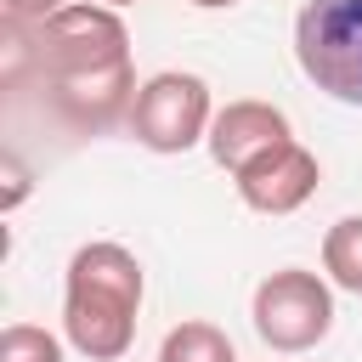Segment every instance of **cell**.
<instances>
[{"mask_svg": "<svg viewBox=\"0 0 362 362\" xmlns=\"http://www.w3.org/2000/svg\"><path fill=\"white\" fill-rule=\"evenodd\" d=\"M6 6V23H17V28H28V23H45V17H57L62 6H74V0H0Z\"/></svg>", "mask_w": 362, "mask_h": 362, "instance_id": "11", "label": "cell"}, {"mask_svg": "<svg viewBox=\"0 0 362 362\" xmlns=\"http://www.w3.org/2000/svg\"><path fill=\"white\" fill-rule=\"evenodd\" d=\"M34 62L51 107L74 130H107L136 102L130 34L113 6H62L45 23H28V45H11V68Z\"/></svg>", "mask_w": 362, "mask_h": 362, "instance_id": "1", "label": "cell"}, {"mask_svg": "<svg viewBox=\"0 0 362 362\" xmlns=\"http://www.w3.org/2000/svg\"><path fill=\"white\" fill-rule=\"evenodd\" d=\"M300 74L345 107H362V0H305L294 17Z\"/></svg>", "mask_w": 362, "mask_h": 362, "instance_id": "3", "label": "cell"}, {"mask_svg": "<svg viewBox=\"0 0 362 362\" xmlns=\"http://www.w3.org/2000/svg\"><path fill=\"white\" fill-rule=\"evenodd\" d=\"M322 272H328L334 288L362 294V215H345V221L328 226V238H322Z\"/></svg>", "mask_w": 362, "mask_h": 362, "instance_id": "8", "label": "cell"}, {"mask_svg": "<svg viewBox=\"0 0 362 362\" xmlns=\"http://www.w3.org/2000/svg\"><path fill=\"white\" fill-rule=\"evenodd\" d=\"M102 6H113V11H119V6H141V0H102Z\"/></svg>", "mask_w": 362, "mask_h": 362, "instance_id": "13", "label": "cell"}, {"mask_svg": "<svg viewBox=\"0 0 362 362\" xmlns=\"http://www.w3.org/2000/svg\"><path fill=\"white\" fill-rule=\"evenodd\" d=\"M277 141H288V113L272 107V102H255V96L226 102V107L215 113V124H209V153H215V164L232 170V175H238L243 164H255L260 153H272Z\"/></svg>", "mask_w": 362, "mask_h": 362, "instance_id": "7", "label": "cell"}, {"mask_svg": "<svg viewBox=\"0 0 362 362\" xmlns=\"http://www.w3.org/2000/svg\"><path fill=\"white\" fill-rule=\"evenodd\" d=\"M249 317L272 351H311L334 328V288L305 266H283L255 288Z\"/></svg>", "mask_w": 362, "mask_h": 362, "instance_id": "5", "label": "cell"}, {"mask_svg": "<svg viewBox=\"0 0 362 362\" xmlns=\"http://www.w3.org/2000/svg\"><path fill=\"white\" fill-rule=\"evenodd\" d=\"M141 294H147V277H141V260L124 243L74 249L68 283H62V334H68V345L90 362H119L136 339Z\"/></svg>", "mask_w": 362, "mask_h": 362, "instance_id": "2", "label": "cell"}, {"mask_svg": "<svg viewBox=\"0 0 362 362\" xmlns=\"http://www.w3.org/2000/svg\"><path fill=\"white\" fill-rule=\"evenodd\" d=\"M0 362H62V345H57V334H45L34 322H6Z\"/></svg>", "mask_w": 362, "mask_h": 362, "instance_id": "10", "label": "cell"}, {"mask_svg": "<svg viewBox=\"0 0 362 362\" xmlns=\"http://www.w3.org/2000/svg\"><path fill=\"white\" fill-rule=\"evenodd\" d=\"M192 6H204V11H221V6H238V0H192Z\"/></svg>", "mask_w": 362, "mask_h": 362, "instance_id": "12", "label": "cell"}, {"mask_svg": "<svg viewBox=\"0 0 362 362\" xmlns=\"http://www.w3.org/2000/svg\"><path fill=\"white\" fill-rule=\"evenodd\" d=\"M317 181H322L317 153L288 136V141H277L272 153H260L255 164L238 170V198L249 209H260V215H294L317 192Z\"/></svg>", "mask_w": 362, "mask_h": 362, "instance_id": "6", "label": "cell"}, {"mask_svg": "<svg viewBox=\"0 0 362 362\" xmlns=\"http://www.w3.org/2000/svg\"><path fill=\"white\" fill-rule=\"evenodd\" d=\"M158 362H238V351H232V339H226L215 322L192 317V322H175V328L164 334Z\"/></svg>", "mask_w": 362, "mask_h": 362, "instance_id": "9", "label": "cell"}, {"mask_svg": "<svg viewBox=\"0 0 362 362\" xmlns=\"http://www.w3.org/2000/svg\"><path fill=\"white\" fill-rule=\"evenodd\" d=\"M209 124H215V102H209V85L198 74H181V68H164L153 74L136 102H130V136L153 153H187L198 141H209Z\"/></svg>", "mask_w": 362, "mask_h": 362, "instance_id": "4", "label": "cell"}]
</instances>
